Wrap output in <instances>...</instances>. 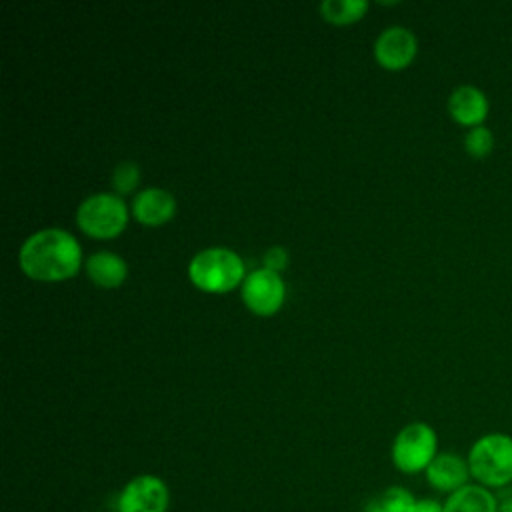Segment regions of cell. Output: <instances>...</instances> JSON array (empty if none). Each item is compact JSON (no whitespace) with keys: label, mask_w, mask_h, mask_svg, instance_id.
Here are the masks:
<instances>
[{"label":"cell","mask_w":512,"mask_h":512,"mask_svg":"<svg viewBox=\"0 0 512 512\" xmlns=\"http://www.w3.org/2000/svg\"><path fill=\"white\" fill-rule=\"evenodd\" d=\"M470 476L476 484L502 492L512 486V436L506 432H486L478 436L468 454Z\"/></svg>","instance_id":"obj_2"},{"label":"cell","mask_w":512,"mask_h":512,"mask_svg":"<svg viewBox=\"0 0 512 512\" xmlns=\"http://www.w3.org/2000/svg\"><path fill=\"white\" fill-rule=\"evenodd\" d=\"M390 454L394 466L400 472H426L438 454V434L426 422H410L396 434Z\"/></svg>","instance_id":"obj_5"},{"label":"cell","mask_w":512,"mask_h":512,"mask_svg":"<svg viewBox=\"0 0 512 512\" xmlns=\"http://www.w3.org/2000/svg\"><path fill=\"white\" fill-rule=\"evenodd\" d=\"M138 182H140V168H138L136 162L124 160V162L114 166L112 176H110V184H112L116 194H130V192H134Z\"/></svg>","instance_id":"obj_16"},{"label":"cell","mask_w":512,"mask_h":512,"mask_svg":"<svg viewBox=\"0 0 512 512\" xmlns=\"http://www.w3.org/2000/svg\"><path fill=\"white\" fill-rule=\"evenodd\" d=\"M262 262H264V268L280 274L288 266V252L282 246H272L264 252Z\"/></svg>","instance_id":"obj_18"},{"label":"cell","mask_w":512,"mask_h":512,"mask_svg":"<svg viewBox=\"0 0 512 512\" xmlns=\"http://www.w3.org/2000/svg\"><path fill=\"white\" fill-rule=\"evenodd\" d=\"M168 504V486L154 474L134 476L118 496V512H166Z\"/></svg>","instance_id":"obj_7"},{"label":"cell","mask_w":512,"mask_h":512,"mask_svg":"<svg viewBox=\"0 0 512 512\" xmlns=\"http://www.w3.org/2000/svg\"><path fill=\"white\" fill-rule=\"evenodd\" d=\"M188 278L202 292L224 294L242 286L246 278V266L234 250L212 246L192 256L188 264Z\"/></svg>","instance_id":"obj_3"},{"label":"cell","mask_w":512,"mask_h":512,"mask_svg":"<svg viewBox=\"0 0 512 512\" xmlns=\"http://www.w3.org/2000/svg\"><path fill=\"white\" fill-rule=\"evenodd\" d=\"M418 54V40L406 26L382 30L374 42V58L386 70H404Z\"/></svg>","instance_id":"obj_8"},{"label":"cell","mask_w":512,"mask_h":512,"mask_svg":"<svg viewBox=\"0 0 512 512\" xmlns=\"http://www.w3.org/2000/svg\"><path fill=\"white\" fill-rule=\"evenodd\" d=\"M496 512H512V490L510 488H506L504 492L498 494V510Z\"/></svg>","instance_id":"obj_20"},{"label":"cell","mask_w":512,"mask_h":512,"mask_svg":"<svg viewBox=\"0 0 512 512\" xmlns=\"http://www.w3.org/2000/svg\"><path fill=\"white\" fill-rule=\"evenodd\" d=\"M424 476L434 490L446 496L470 484V478H472L466 456H460L456 452H438L436 458L426 468Z\"/></svg>","instance_id":"obj_9"},{"label":"cell","mask_w":512,"mask_h":512,"mask_svg":"<svg viewBox=\"0 0 512 512\" xmlns=\"http://www.w3.org/2000/svg\"><path fill=\"white\" fill-rule=\"evenodd\" d=\"M414 512H444V504L434 498H422L416 502Z\"/></svg>","instance_id":"obj_19"},{"label":"cell","mask_w":512,"mask_h":512,"mask_svg":"<svg viewBox=\"0 0 512 512\" xmlns=\"http://www.w3.org/2000/svg\"><path fill=\"white\" fill-rule=\"evenodd\" d=\"M76 224L90 238H116L128 224V206L118 194H92L80 202L76 210Z\"/></svg>","instance_id":"obj_4"},{"label":"cell","mask_w":512,"mask_h":512,"mask_svg":"<svg viewBox=\"0 0 512 512\" xmlns=\"http://www.w3.org/2000/svg\"><path fill=\"white\" fill-rule=\"evenodd\" d=\"M444 512H496L498 494L476 482L462 486L460 490L446 496Z\"/></svg>","instance_id":"obj_13"},{"label":"cell","mask_w":512,"mask_h":512,"mask_svg":"<svg viewBox=\"0 0 512 512\" xmlns=\"http://www.w3.org/2000/svg\"><path fill=\"white\" fill-rule=\"evenodd\" d=\"M494 144H496L494 132L486 124L474 126L464 134V150L474 160H482L490 156L494 150Z\"/></svg>","instance_id":"obj_15"},{"label":"cell","mask_w":512,"mask_h":512,"mask_svg":"<svg viewBox=\"0 0 512 512\" xmlns=\"http://www.w3.org/2000/svg\"><path fill=\"white\" fill-rule=\"evenodd\" d=\"M380 502L386 508V512H414L418 500L410 490L402 486H390L380 494Z\"/></svg>","instance_id":"obj_17"},{"label":"cell","mask_w":512,"mask_h":512,"mask_svg":"<svg viewBox=\"0 0 512 512\" xmlns=\"http://www.w3.org/2000/svg\"><path fill=\"white\" fill-rule=\"evenodd\" d=\"M242 302L256 316L276 314L286 298V284L278 272L268 268H256L246 274L242 286Z\"/></svg>","instance_id":"obj_6"},{"label":"cell","mask_w":512,"mask_h":512,"mask_svg":"<svg viewBox=\"0 0 512 512\" xmlns=\"http://www.w3.org/2000/svg\"><path fill=\"white\" fill-rule=\"evenodd\" d=\"M132 214L144 226H162L176 214V198L166 188H144L132 200Z\"/></svg>","instance_id":"obj_11"},{"label":"cell","mask_w":512,"mask_h":512,"mask_svg":"<svg viewBox=\"0 0 512 512\" xmlns=\"http://www.w3.org/2000/svg\"><path fill=\"white\" fill-rule=\"evenodd\" d=\"M488 112H490L488 96L478 86L460 84L448 96L450 118L468 130L474 126H482L484 120L488 118Z\"/></svg>","instance_id":"obj_10"},{"label":"cell","mask_w":512,"mask_h":512,"mask_svg":"<svg viewBox=\"0 0 512 512\" xmlns=\"http://www.w3.org/2000/svg\"><path fill=\"white\" fill-rule=\"evenodd\" d=\"M322 18L336 26H346L358 22L368 10V2L364 0H324L318 6Z\"/></svg>","instance_id":"obj_14"},{"label":"cell","mask_w":512,"mask_h":512,"mask_svg":"<svg viewBox=\"0 0 512 512\" xmlns=\"http://www.w3.org/2000/svg\"><path fill=\"white\" fill-rule=\"evenodd\" d=\"M364 512H386V508H384L382 502H380V496L368 500L366 506H364Z\"/></svg>","instance_id":"obj_21"},{"label":"cell","mask_w":512,"mask_h":512,"mask_svg":"<svg viewBox=\"0 0 512 512\" xmlns=\"http://www.w3.org/2000/svg\"><path fill=\"white\" fill-rule=\"evenodd\" d=\"M86 274L96 286L110 290V288H118L126 280L128 264L116 252L100 250V252H94L92 256H88Z\"/></svg>","instance_id":"obj_12"},{"label":"cell","mask_w":512,"mask_h":512,"mask_svg":"<svg viewBox=\"0 0 512 512\" xmlns=\"http://www.w3.org/2000/svg\"><path fill=\"white\" fill-rule=\"evenodd\" d=\"M18 264L28 278L38 282L68 280L80 270L82 246L62 228H44L24 240Z\"/></svg>","instance_id":"obj_1"}]
</instances>
